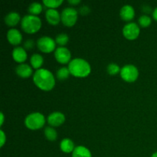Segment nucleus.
<instances>
[{
	"instance_id": "nucleus-9",
	"label": "nucleus",
	"mask_w": 157,
	"mask_h": 157,
	"mask_svg": "<svg viewBox=\"0 0 157 157\" xmlns=\"http://www.w3.org/2000/svg\"><path fill=\"white\" fill-rule=\"evenodd\" d=\"M55 58L56 61L60 64H65L70 63L71 61V52L65 47H58L55 51Z\"/></svg>"
},
{
	"instance_id": "nucleus-8",
	"label": "nucleus",
	"mask_w": 157,
	"mask_h": 157,
	"mask_svg": "<svg viewBox=\"0 0 157 157\" xmlns=\"http://www.w3.org/2000/svg\"><path fill=\"white\" fill-rule=\"evenodd\" d=\"M140 33V26L135 22H129L123 29V35L127 39L135 40L139 37Z\"/></svg>"
},
{
	"instance_id": "nucleus-33",
	"label": "nucleus",
	"mask_w": 157,
	"mask_h": 157,
	"mask_svg": "<svg viewBox=\"0 0 157 157\" xmlns=\"http://www.w3.org/2000/svg\"><path fill=\"white\" fill-rule=\"evenodd\" d=\"M151 157H157V152L153 153V154L151 156Z\"/></svg>"
},
{
	"instance_id": "nucleus-31",
	"label": "nucleus",
	"mask_w": 157,
	"mask_h": 157,
	"mask_svg": "<svg viewBox=\"0 0 157 157\" xmlns=\"http://www.w3.org/2000/svg\"><path fill=\"white\" fill-rule=\"evenodd\" d=\"M153 18H154V20H156V21H157V7L154 9V10H153Z\"/></svg>"
},
{
	"instance_id": "nucleus-1",
	"label": "nucleus",
	"mask_w": 157,
	"mask_h": 157,
	"mask_svg": "<svg viewBox=\"0 0 157 157\" xmlns=\"http://www.w3.org/2000/svg\"><path fill=\"white\" fill-rule=\"evenodd\" d=\"M33 81L35 85L41 90L49 91L55 85V78L50 71L44 68L36 70L33 75Z\"/></svg>"
},
{
	"instance_id": "nucleus-13",
	"label": "nucleus",
	"mask_w": 157,
	"mask_h": 157,
	"mask_svg": "<svg viewBox=\"0 0 157 157\" xmlns=\"http://www.w3.org/2000/svg\"><path fill=\"white\" fill-rule=\"evenodd\" d=\"M120 15L124 21H130L135 17V10L133 6L130 5H125L121 8L120 11Z\"/></svg>"
},
{
	"instance_id": "nucleus-27",
	"label": "nucleus",
	"mask_w": 157,
	"mask_h": 157,
	"mask_svg": "<svg viewBox=\"0 0 157 157\" xmlns=\"http://www.w3.org/2000/svg\"><path fill=\"white\" fill-rule=\"evenodd\" d=\"M34 44H35V43H34V41H32V40H27V41L25 42L24 44V47L25 49H28V50H29V49L32 48L34 47Z\"/></svg>"
},
{
	"instance_id": "nucleus-24",
	"label": "nucleus",
	"mask_w": 157,
	"mask_h": 157,
	"mask_svg": "<svg viewBox=\"0 0 157 157\" xmlns=\"http://www.w3.org/2000/svg\"><path fill=\"white\" fill-rule=\"evenodd\" d=\"M63 3V0H44L43 4L51 9H55Z\"/></svg>"
},
{
	"instance_id": "nucleus-26",
	"label": "nucleus",
	"mask_w": 157,
	"mask_h": 157,
	"mask_svg": "<svg viewBox=\"0 0 157 157\" xmlns=\"http://www.w3.org/2000/svg\"><path fill=\"white\" fill-rule=\"evenodd\" d=\"M121 68L118 64H115V63H110L107 65V73L110 75H116L118 73H121Z\"/></svg>"
},
{
	"instance_id": "nucleus-23",
	"label": "nucleus",
	"mask_w": 157,
	"mask_h": 157,
	"mask_svg": "<svg viewBox=\"0 0 157 157\" xmlns=\"http://www.w3.org/2000/svg\"><path fill=\"white\" fill-rule=\"evenodd\" d=\"M68 35L65 33L58 34L56 36V38H55L56 44H59L60 47H64L65 44H67V43L68 42Z\"/></svg>"
},
{
	"instance_id": "nucleus-10",
	"label": "nucleus",
	"mask_w": 157,
	"mask_h": 157,
	"mask_svg": "<svg viewBox=\"0 0 157 157\" xmlns=\"http://www.w3.org/2000/svg\"><path fill=\"white\" fill-rule=\"evenodd\" d=\"M48 123L52 127H59L65 121V116L61 112H53L48 117Z\"/></svg>"
},
{
	"instance_id": "nucleus-25",
	"label": "nucleus",
	"mask_w": 157,
	"mask_h": 157,
	"mask_svg": "<svg viewBox=\"0 0 157 157\" xmlns=\"http://www.w3.org/2000/svg\"><path fill=\"white\" fill-rule=\"evenodd\" d=\"M138 22H139V25L141 26V27L143 28L149 27L152 23V18L147 15H141V16L139 18V19H138Z\"/></svg>"
},
{
	"instance_id": "nucleus-30",
	"label": "nucleus",
	"mask_w": 157,
	"mask_h": 157,
	"mask_svg": "<svg viewBox=\"0 0 157 157\" xmlns=\"http://www.w3.org/2000/svg\"><path fill=\"white\" fill-rule=\"evenodd\" d=\"M68 3L71 5H78L81 3V0H69Z\"/></svg>"
},
{
	"instance_id": "nucleus-11",
	"label": "nucleus",
	"mask_w": 157,
	"mask_h": 157,
	"mask_svg": "<svg viewBox=\"0 0 157 157\" xmlns=\"http://www.w3.org/2000/svg\"><path fill=\"white\" fill-rule=\"evenodd\" d=\"M7 39L12 45H18L22 41V35L18 29H11L7 32Z\"/></svg>"
},
{
	"instance_id": "nucleus-18",
	"label": "nucleus",
	"mask_w": 157,
	"mask_h": 157,
	"mask_svg": "<svg viewBox=\"0 0 157 157\" xmlns=\"http://www.w3.org/2000/svg\"><path fill=\"white\" fill-rule=\"evenodd\" d=\"M72 157H92V155L87 147L84 146H78L72 153Z\"/></svg>"
},
{
	"instance_id": "nucleus-6",
	"label": "nucleus",
	"mask_w": 157,
	"mask_h": 157,
	"mask_svg": "<svg viewBox=\"0 0 157 157\" xmlns=\"http://www.w3.org/2000/svg\"><path fill=\"white\" fill-rule=\"evenodd\" d=\"M120 75L121 78L126 82L132 83L137 80L139 77V71L133 64H127L121 68Z\"/></svg>"
},
{
	"instance_id": "nucleus-5",
	"label": "nucleus",
	"mask_w": 157,
	"mask_h": 157,
	"mask_svg": "<svg viewBox=\"0 0 157 157\" xmlns=\"http://www.w3.org/2000/svg\"><path fill=\"white\" fill-rule=\"evenodd\" d=\"M78 11L72 7H67L63 9L61 14V22L67 27L75 25L78 20Z\"/></svg>"
},
{
	"instance_id": "nucleus-16",
	"label": "nucleus",
	"mask_w": 157,
	"mask_h": 157,
	"mask_svg": "<svg viewBox=\"0 0 157 157\" xmlns=\"http://www.w3.org/2000/svg\"><path fill=\"white\" fill-rule=\"evenodd\" d=\"M21 20L19 14L16 12H11L6 15L5 17V22L9 27H13L18 25Z\"/></svg>"
},
{
	"instance_id": "nucleus-19",
	"label": "nucleus",
	"mask_w": 157,
	"mask_h": 157,
	"mask_svg": "<svg viewBox=\"0 0 157 157\" xmlns=\"http://www.w3.org/2000/svg\"><path fill=\"white\" fill-rule=\"evenodd\" d=\"M30 63L33 68L38 70V69L41 68L43 63H44V58L39 54H34L30 58Z\"/></svg>"
},
{
	"instance_id": "nucleus-4",
	"label": "nucleus",
	"mask_w": 157,
	"mask_h": 157,
	"mask_svg": "<svg viewBox=\"0 0 157 157\" xmlns=\"http://www.w3.org/2000/svg\"><path fill=\"white\" fill-rule=\"evenodd\" d=\"M45 124V117L38 112H35L28 115L25 119V125L31 130H40Z\"/></svg>"
},
{
	"instance_id": "nucleus-20",
	"label": "nucleus",
	"mask_w": 157,
	"mask_h": 157,
	"mask_svg": "<svg viewBox=\"0 0 157 157\" xmlns=\"http://www.w3.org/2000/svg\"><path fill=\"white\" fill-rule=\"evenodd\" d=\"M43 10V6L41 3L39 2H32L29 6V12L30 15H38L41 14V12Z\"/></svg>"
},
{
	"instance_id": "nucleus-32",
	"label": "nucleus",
	"mask_w": 157,
	"mask_h": 157,
	"mask_svg": "<svg viewBox=\"0 0 157 157\" xmlns=\"http://www.w3.org/2000/svg\"><path fill=\"white\" fill-rule=\"evenodd\" d=\"M0 117H1V122H0V126H2L3 125V123H4V114H3V113L2 112L1 113H0Z\"/></svg>"
},
{
	"instance_id": "nucleus-22",
	"label": "nucleus",
	"mask_w": 157,
	"mask_h": 157,
	"mask_svg": "<svg viewBox=\"0 0 157 157\" xmlns=\"http://www.w3.org/2000/svg\"><path fill=\"white\" fill-rule=\"evenodd\" d=\"M71 75V73H70V71H69L68 67H62L57 71L56 76H57V78H58V80H61V81H64V80H66L67 78H68L69 75Z\"/></svg>"
},
{
	"instance_id": "nucleus-17",
	"label": "nucleus",
	"mask_w": 157,
	"mask_h": 157,
	"mask_svg": "<svg viewBox=\"0 0 157 157\" xmlns=\"http://www.w3.org/2000/svg\"><path fill=\"white\" fill-rule=\"evenodd\" d=\"M60 149L61 151L65 153H72L75 149V144L71 139L65 138V139H63L60 143Z\"/></svg>"
},
{
	"instance_id": "nucleus-7",
	"label": "nucleus",
	"mask_w": 157,
	"mask_h": 157,
	"mask_svg": "<svg viewBox=\"0 0 157 157\" xmlns=\"http://www.w3.org/2000/svg\"><path fill=\"white\" fill-rule=\"evenodd\" d=\"M37 47L43 53H51L56 50V41L49 36H42L37 41Z\"/></svg>"
},
{
	"instance_id": "nucleus-21",
	"label": "nucleus",
	"mask_w": 157,
	"mask_h": 157,
	"mask_svg": "<svg viewBox=\"0 0 157 157\" xmlns=\"http://www.w3.org/2000/svg\"><path fill=\"white\" fill-rule=\"evenodd\" d=\"M44 136L49 141H55L58 138V133L53 127H48L44 129Z\"/></svg>"
},
{
	"instance_id": "nucleus-12",
	"label": "nucleus",
	"mask_w": 157,
	"mask_h": 157,
	"mask_svg": "<svg viewBox=\"0 0 157 157\" xmlns=\"http://www.w3.org/2000/svg\"><path fill=\"white\" fill-rule=\"evenodd\" d=\"M45 18L48 22L52 25H57L61 21V14L56 9H48L45 12Z\"/></svg>"
},
{
	"instance_id": "nucleus-28",
	"label": "nucleus",
	"mask_w": 157,
	"mask_h": 157,
	"mask_svg": "<svg viewBox=\"0 0 157 157\" xmlns=\"http://www.w3.org/2000/svg\"><path fill=\"white\" fill-rule=\"evenodd\" d=\"M90 8H89L88 6H82V7L80 8V13L83 15H87V14L90 12Z\"/></svg>"
},
{
	"instance_id": "nucleus-29",
	"label": "nucleus",
	"mask_w": 157,
	"mask_h": 157,
	"mask_svg": "<svg viewBox=\"0 0 157 157\" xmlns=\"http://www.w3.org/2000/svg\"><path fill=\"white\" fill-rule=\"evenodd\" d=\"M0 136H1V141H0V147H2L6 141V136L2 130H0Z\"/></svg>"
},
{
	"instance_id": "nucleus-2",
	"label": "nucleus",
	"mask_w": 157,
	"mask_h": 157,
	"mask_svg": "<svg viewBox=\"0 0 157 157\" xmlns=\"http://www.w3.org/2000/svg\"><path fill=\"white\" fill-rule=\"evenodd\" d=\"M71 75L76 78H86L91 72L90 64L83 58H74L68 64Z\"/></svg>"
},
{
	"instance_id": "nucleus-14",
	"label": "nucleus",
	"mask_w": 157,
	"mask_h": 157,
	"mask_svg": "<svg viewBox=\"0 0 157 157\" xmlns=\"http://www.w3.org/2000/svg\"><path fill=\"white\" fill-rule=\"evenodd\" d=\"M12 58L16 62L19 64H23L28 58L27 52L25 49L22 47H16L12 51Z\"/></svg>"
},
{
	"instance_id": "nucleus-3",
	"label": "nucleus",
	"mask_w": 157,
	"mask_h": 157,
	"mask_svg": "<svg viewBox=\"0 0 157 157\" xmlns=\"http://www.w3.org/2000/svg\"><path fill=\"white\" fill-rule=\"evenodd\" d=\"M21 29L28 34H34L38 32L41 28V21L36 15H26L21 18Z\"/></svg>"
},
{
	"instance_id": "nucleus-15",
	"label": "nucleus",
	"mask_w": 157,
	"mask_h": 157,
	"mask_svg": "<svg viewBox=\"0 0 157 157\" xmlns=\"http://www.w3.org/2000/svg\"><path fill=\"white\" fill-rule=\"evenodd\" d=\"M15 72L17 75L22 78H28L32 76V69L29 64H20L15 68Z\"/></svg>"
}]
</instances>
